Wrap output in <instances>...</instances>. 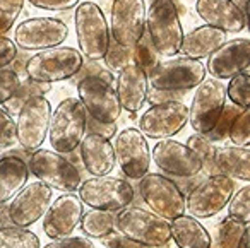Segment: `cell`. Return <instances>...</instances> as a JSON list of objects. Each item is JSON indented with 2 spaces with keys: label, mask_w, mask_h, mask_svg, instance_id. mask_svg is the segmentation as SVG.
I'll use <instances>...</instances> for the list:
<instances>
[{
  "label": "cell",
  "mask_w": 250,
  "mask_h": 248,
  "mask_svg": "<svg viewBox=\"0 0 250 248\" xmlns=\"http://www.w3.org/2000/svg\"><path fill=\"white\" fill-rule=\"evenodd\" d=\"M113 151L115 161L127 178L141 180L146 173H149L151 149L147 139L139 128H124L115 137Z\"/></svg>",
  "instance_id": "obj_15"
},
{
  "label": "cell",
  "mask_w": 250,
  "mask_h": 248,
  "mask_svg": "<svg viewBox=\"0 0 250 248\" xmlns=\"http://www.w3.org/2000/svg\"><path fill=\"white\" fill-rule=\"evenodd\" d=\"M86 130L91 132V134L103 135V137H106V139H111L115 134H117L115 124H101V122L93 120L91 117L86 118Z\"/></svg>",
  "instance_id": "obj_49"
},
{
  "label": "cell",
  "mask_w": 250,
  "mask_h": 248,
  "mask_svg": "<svg viewBox=\"0 0 250 248\" xmlns=\"http://www.w3.org/2000/svg\"><path fill=\"white\" fill-rule=\"evenodd\" d=\"M250 40L235 38L223 43L216 52L208 57L206 72L212 79H231L236 74H249L250 76Z\"/></svg>",
  "instance_id": "obj_20"
},
{
  "label": "cell",
  "mask_w": 250,
  "mask_h": 248,
  "mask_svg": "<svg viewBox=\"0 0 250 248\" xmlns=\"http://www.w3.org/2000/svg\"><path fill=\"white\" fill-rule=\"evenodd\" d=\"M226 104V87L218 79H204L195 89L188 108V122L195 134H208Z\"/></svg>",
  "instance_id": "obj_12"
},
{
  "label": "cell",
  "mask_w": 250,
  "mask_h": 248,
  "mask_svg": "<svg viewBox=\"0 0 250 248\" xmlns=\"http://www.w3.org/2000/svg\"><path fill=\"white\" fill-rule=\"evenodd\" d=\"M144 204L167 221L185 214V195L180 186L160 173H146L139 182Z\"/></svg>",
  "instance_id": "obj_10"
},
{
  "label": "cell",
  "mask_w": 250,
  "mask_h": 248,
  "mask_svg": "<svg viewBox=\"0 0 250 248\" xmlns=\"http://www.w3.org/2000/svg\"><path fill=\"white\" fill-rule=\"evenodd\" d=\"M74 26L79 43V52L87 60L100 62L110 46V26L103 11L94 2H79L74 12Z\"/></svg>",
  "instance_id": "obj_3"
},
{
  "label": "cell",
  "mask_w": 250,
  "mask_h": 248,
  "mask_svg": "<svg viewBox=\"0 0 250 248\" xmlns=\"http://www.w3.org/2000/svg\"><path fill=\"white\" fill-rule=\"evenodd\" d=\"M81 229L86 234V238H104L115 231V214L110 210L91 209L83 214L81 217Z\"/></svg>",
  "instance_id": "obj_29"
},
{
  "label": "cell",
  "mask_w": 250,
  "mask_h": 248,
  "mask_svg": "<svg viewBox=\"0 0 250 248\" xmlns=\"http://www.w3.org/2000/svg\"><path fill=\"white\" fill-rule=\"evenodd\" d=\"M79 74H81V79H83V77H96V79H101L108 84H115V77H113V74H111V70L100 65V63L94 62V60H89L87 63H83Z\"/></svg>",
  "instance_id": "obj_44"
},
{
  "label": "cell",
  "mask_w": 250,
  "mask_h": 248,
  "mask_svg": "<svg viewBox=\"0 0 250 248\" xmlns=\"http://www.w3.org/2000/svg\"><path fill=\"white\" fill-rule=\"evenodd\" d=\"M84 214V204L76 193L57 197L43 214V231L48 238H62L72 234Z\"/></svg>",
  "instance_id": "obj_21"
},
{
  "label": "cell",
  "mask_w": 250,
  "mask_h": 248,
  "mask_svg": "<svg viewBox=\"0 0 250 248\" xmlns=\"http://www.w3.org/2000/svg\"><path fill=\"white\" fill-rule=\"evenodd\" d=\"M226 41H228V33L208 24L199 26V28L188 31L187 35H184L178 53H182L187 59L201 60L204 57H209L212 52H216Z\"/></svg>",
  "instance_id": "obj_25"
},
{
  "label": "cell",
  "mask_w": 250,
  "mask_h": 248,
  "mask_svg": "<svg viewBox=\"0 0 250 248\" xmlns=\"http://www.w3.org/2000/svg\"><path fill=\"white\" fill-rule=\"evenodd\" d=\"M28 169L50 188L62 190V192H76L83 183L81 171L76 168V165L63 154L50 149L40 147L31 152Z\"/></svg>",
  "instance_id": "obj_8"
},
{
  "label": "cell",
  "mask_w": 250,
  "mask_h": 248,
  "mask_svg": "<svg viewBox=\"0 0 250 248\" xmlns=\"http://www.w3.org/2000/svg\"><path fill=\"white\" fill-rule=\"evenodd\" d=\"M19 84H21V77L12 67L0 69V104H4L18 91Z\"/></svg>",
  "instance_id": "obj_42"
},
{
  "label": "cell",
  "mask_w": 250,
  "mask_h": 248,
  "mask_svg": "<svg viewBox=\"0 0 250 248\" xmlns=\"http://www.w3.org/2000/svg\"><path fill=\"white\" fill-rule=\"evenodd\" d=\"M104 248H146L143 245L136 243V241L129 240L127 236H124L118 231H111L110 234H106L104 238H101Z\"/></svg>",
  "instance_id": "obj_46"
},
{
  "label": "cell",
  "mask_w": 250,
  "mask_h": 248,
  "mask_svg": "<svg viewBox=\"0 0 250 248\" xmlns=\"http://www.w3.org/2000/svg\"><path fill=\"white\" fill-rule=\"evenodd\" d=\"M184 91H160L149 87L147 89V100L151 104H161V103H170V101H182Z\"/></svg>",
  "instance_id": "obj_48"
},
{
  "label": "cell",
  "mask_w": 250,
  "mask_h": 248,
  "mask_svg": "<svg viewBox=\"0 0 250 248\" xmlns=\"http://www.w3.org/2000/svg\"><path fill=\"white\" fill-rule=\"evenodd\" d=\"M187 145L201 159L202 171H206L208 175H214V154H216L214 144L204 134H194L188 137Z\"/></svg>",
  "instance_id": "obj_32"
},
{
  "label": "cell",
  "mask_w": 250,
  "mask_h": 248,
  "mask_svg": "<svg viewBox=\"0 0 250 248\" xmlns=\"http://www.w3.org/2000/svg\"><path fill=\"white\" fill-rule=\"evenodd\" d=\"M84 63L83 53L72 46H55L36 52L24 65L26 77L36 83L53 84L72 79Z\"/></svg>",
  "instance_id": "obj_1"
},
{
  "label": "cell",
  "mask_w": 250,
  "mask_h": 248,
  "mask_svg": "<svg viewBox=\"0 0 250 248\" xmlns=\"http://www.w3.org/2000/svg\"><path fill=\"white\" fill-rule=\"evenodd\" d=\"M214 175H225L235 180H250V149L226 145L216 149Z\"/></svg>",
  "instance_id": "obj_27"
},
{
  "label": "cell",
  "mask_w": 250,
  "mask_h": 248,
  "mask_svg": "<svg viewBox=\"0 0 250 248\" xmlns=\"http://www.w3.org/2000/svg\"><path fill=\"white\" fill-rule=\"evenodd\" d=\"M236 5L240 7V11L243 12L245 16H249V0H233Z\"/></svg>",
  "instance_id": "obj_52"
},
{
  "label": "cell",
  "mask_w": 250,
  "mask_h": 248,
  "mask_svg": "<svg viewBox=\"0 0 250 248\" xmlns=\"http://www.w3.org/2000/svg\"><path fill=\"white\" fill-rule=\"evenodd\" d=\"M104 62H106L108 70H117V72H120L125 65H129V63L134 62L132 48L120 46L118 43H115L113 40H111L106 55H104Z\"/></svg>",
  "instance_id": "obj_40"
},
{
  "label": "cell",
  "mask_w": 250,
  "mask_h": 248,
  "mask_svg": "<svg viewBox=\"0 0 250 248\" xmlns=\"http://www.w3.org/2000/svg\"><path fill=\"white\" fill-rule=\"evenodd\" d=\"M132 53H134V63H137L146 74L161 60L146 31L141 36L139 41L132 46Z\"/></svg>",
  "instance_id": "obj_35"
},
{
  "label": "cell",
  "mask_w": 250,
  "mask_h": 248,
  "mask_svg": "<svg viewBox=\"0 0 250 248\" xmlns=\"http://www.w3.org/2000/svg\"><path fill=\"white\" fill-rule=\"evenodd\" d=\"M235 193V180L225 175H209L188 190L185 195V210L197 219L216 216L228 206Z\"/></svg>",
  "instance_id": "obj_9"
},
{
  "label": "cell",
  "mask_w": 250,
  "mask_h": 248,
  "mask_svg": "<svg viewBox=\"0 0 250 248\" xmlns=\"http://www.w3.org/2000/svg\"><path fill=\"white\" fill-rule=\"evenodd\" d=\"M79 154L83 166L91 173V176L110 175L117 166L115 161L113 144L110 139L98 134H84L83 141L79 144Z\"/></svg>",
  "instance_id": "obj_24"
},
{
  "label": "cell",
  "mask_w": 250,
  "mask_h": 248,
  "mask_svg": "<svg viewBox=\"0 0 250 248\" xmlns=\"http://www.w3.org/2000/svg\"><path fill=\"white\" fill-rule=\"evenodd\" d=\"M118 233L146 248H161L171 240L167 219L144 207H125L115 216Z\"/></svg>",
  "instance_id": "obj_2"
},
{
  "label": "cell",
  "mask_w": 250,
  "mask_h": 248,
  "mask_svg": "<svg viewBox=\"0 0 250 248\" xmlns=\"http://www.w3.org/2000/svg\"><path fill=\"white\" fill-rule=\"evenodd\" d=\"M29 176L28 163L18 156L0 159V204H5L26 185Z\"/></svg>",
  "instance_id": "obj_28"
},
{
  "label": "cell",
  "mask_w": 250,
  "mask_h": 248,
  "mask_svg": "<svg viewBox=\"0 0 250 248\" xmlns=\"http://www.w3.org/2000/svg\"><path fill=\"white\" fill-rule=\"evenodd\" d=\"M52 104L45 96H35L19 110L16 122L18 142L29 154L40 149L48 135Z\"/></svg>",
  "instance_id": "obj_13"
},
{
  "label": "cell",
  "mask_w": 250,
  "mask_h": 248,
  "mask_svg": "<svg viewBox=\"0 0 250 248\" xmlns=\"http://www.w3.org/2000/svg\"><path fill=\"white\" fill-rule=\"evenodd\" d=\"M115 84H117L115 91H117L122 110L129 113H137L147 100V89H149L147 74L137 63L132 62L118 72Z\"/></svg>",
  "instance_id": "obj_23"
},
{
  "label": "cell",
  "mask_w": 250,
  "mask_h": 248,
  "mask_svg": "<svg viewBox=\"0 0 250 248\" xmlns=\"http://www.w3.org/2000/svg\"><path fill=\"white\" fill-rule=\"evenodd\" d=\"M50 204H52V188L46 183L40 180L26 183L7 206L11 223L14 226L29 227L38 219H42Z\"/></svg>",
  "instance_id": "obj_18"
},
{
  "label": "cell",
  "mask_w": 250,
  "mask_h": 248,
  "mask_svg": "<svg viewBox=\"0 0 250 248\" xmlns=\"http://www.w3.org/2000/svg\"><path fill=\"white\" fill-rule=\"evenodd\" d=\"M11 217H9V210L5 204H0V227L11 226Z\"/></svg>",
  "instance_id": "obj_50"
},
{
  "label": "cell",
  "mask_w": 250,
  "mask_h": 248,
  "mask_svg": "<svg viewBox=\"0 0 250 248\" xmlns=\"http://www.w3.org/2000/svg\"><path fill=\"white\" fill-rule=\"evenodd\" d=\"M26 2H29L36 9H43V11L62 12V11L74 9L81 0H26Z\"/></svg>",
  "instance_id": "obj_45"
},
{
  "label": "cell",
  "mask_w": 250,
  "mask_h": 248,
  "mask_svg": "<svg viewBox=\"0 0 250 248\" xmlns=\"http://www.w3.org/2000/svg\"><path fill=\"white\" fill-rule=\"evenodd\" d=\"M69 36V28L63 21L55 18H29L19 22L14 29L16 46L26 52L60 46Z\"/></svg>",
  "instance_id": "obj_14"
},
{
  "label": "cell",
  "mask_w": 250,
  "mask_h": 248,
  "mask_svg": "<svg viewBox=\"0 0 250 248\" xmlns=\"http://www.w3.org/2000/svg\"><path fill=\"white\" fill-rule=\"evenodd\" d=\"M240 113H242V108L235 106V104H225V108H223L216 125L212 127L211 132L206 134V137L211 142L225 141V139L228 137V132H229V127H231L233 120H235Z\"/></svg>",
  "instance_id": "obj_37"
},
{
  "label": "cell",
  "mask_w": 250,
  "mask_h": 248,
  "mask_svg": "<svg viewBox=\"0 0 250 248\" xmlns=\"http://www.w3.org/2000/svg\"><path fill=\"white\" fill-rule=\"evenodd\" d=\"M206 65L201 60L187 57H171L160 60L147 72V84L160 91H188L206 79Z\"/></svg>",
  "instance_id": "obj_6"
},
{
  "label": "cell",
  "mask_w": 250,
  "mask_h": 248,
  "mask_svg": "<svg viewBox=\"0 0 250 248\" xmlns=\"http://www.w3.org/2000/svg\"><path fill=\"white\" fill-rule=\"evenodd\" d=\"M87 113L77 98H65L52 113L48 141L59 154H70L79 147L86 134Z\"/></svg>",
  "instance_id": "obj_4"
},
{
  "label": "cell",
  "mask_w": 250,
  "mask_h": 248,
  "mask_svg": "<svg viewBox=\"0 0 250 248\" xmlns=\"http://www.w3.org/2000/svg\"><path fill=\"white\" fill-rule=\"evenodd\" d=\"M48 91H52V84H45V83H36L26 77L24 81H21L18 91L2 104L5 111H9L11 115H18L19 110L28 103L31 98L35 96H45Z\"/></svg>",
  "instance_id": "obj_30"
},
{
  "label": "cell",
  "mask_w": 250,
  "mask_h": 248,
  "mask_svg": "<svg viewBox=\"0 0 250 248\" xmlns=\"http://www.w3.org/2000/svg\"><path fill=\"white\" fill-rule=\"evenodd\" d=\"M228 137L233 145L236 147H249L250 144V111L242 110V113L233 120L229 127Z\"/></svg>",
  "instance_id": "obj_38"
},
{
  "label": "cell",
  "mask_w": 250,
  "mask_h": 248,
  "mask_svg": "<svg viewBox=\"0 0 250 248\" xmlns=\"http://www.w3.org/2000/svg\"><path fill=\"white\" fill-rule=\"evenodd\" d=\"M146 31L144 0H113L111 2L110 36L115 43L132 48Z\"/></svg>",
  "instance_id": "obj_16"
},
{
  "label": "cell",
  "mask_w": 250,
  "mask_h": 248,
  "mask_svg": "<svg viewBox=\"0 0 250 248\" xmlns=\"http://www.w3.org/2000/svg\"><path fill=\"white\" fill-rule=\"evenodd\" d=\"M77 100L93 120L101 124H115L120 118L122 106L113 84L96 77H83L77 83Z\"/></svg>",
  "instance_id": "obj_11"
},
{
  "label": "cell",
  "mask_w": 250,
  "mask_h": 248,
  "mask_svg": "<svg viewBox=\"0 0 250 248\" xmlns=\"http://www.w3.org/2000/svg\"><path fill=\"white\" fill-rule=\"evenodd\" d=\"M26 0H0V36L11 31L14 22L21 16Z\"/></svg>",
  "instance_id": "obj_39"
},
{
  "label": "cell",
  "mask_w": 250,
  "mask_h": 248,
  "mask_svg": "<svg viewBox=\"0 0 250 248\" xmlns=\"http://www.w3.org/2000/svg\"><path fill=\"white\" fill-rule=\"evenodd\" d=\"M228 204H229L228 216L231 217V219L249 226L250 224V185H249V182H245V185H243L238 192L233 193Z\"/></svg>",
  "instance_id": "obj_34"
},
{
  "label": "cell",
  "mask_w": 250,
  "mask_h": 248,
  "mask_svg": "<svg viewBox=\"0 0 250 248\" xmlns=\"http://www.w3.org/2000/svg\"><path fill=\"white\" fill-rule=\"evenodd\" d=\"M195 11L206 24L225 33H240L247 28V16L233 0H197Z\"/></svg>",
  "instance_id": "obj_22"
},
{
  "label": "cell",
  "mask_w": 250,
  "mask_h": 248,
  "mask_svg": "<svg viewBox=\"0 0 250 248\" xmlns=\"http://www.w3.org/2000/svg\"><path fill=\"white\" fill-rule=\"evenodd\" d=\"M168 224H170V236L178 248H211V234L202 226L201 221H197V217L182 214Z\"/></svg>",
  "instance_id": "obj_26"
},
{
  "label": "cell",
  "mask_w": 250,
  "mask_h": 248,
  "mask_svg": "<svg viewBox=\"0 0 250 248\" xmlns=\"http://www.w3.org/2000/svg\"><path fill=\"white\" fill-rule=\"evenodd\" d=\"M147 36L160 57H175L180 52L184 29L173 0H154L146 14Z\"/></svg>",
  "instance_id": "obj_5"
},
{
  "label": "cell",
  "mask_w": 250,
  "mask_h": 248,
  "mask_svg": "<svg viewBox=\"0 0 250 248\" xmlns=\"http://www.w3.org/2000/svg\"><path fill=\"white\" fill-rule=\"evenodd\" d=\"M0 248H42V243L31 229L11 224L0 227Z\"/></svg>",
  "instance_id": "obj_31"
},
{
  "label": "cell",
  "mask_w": 250,
  "mask_h": 248,
  "mask_svg": "<svg viewBox=\"0 0 250 248\" xmlns=\"http://www.w3.org/2000/svg\"><path fill=\"white\" fill-rule=\"evenodd\" d=\"M151 161L168 175L190 178L202 171V163L187 144L173 139H161L151 152Z\"/></svg>",
  "instance_id": "obj_19"
},
{
  "label": "cell",
  "mask_w": 250,
  "mask_h": 248,
  "mask_svg": "<svg viewBox=\"0 0 250 248\" xmlns=\"http://www.w3.org/2000/svg\"><path fill=\"white\" fill-rule=\"evenodd\" d=\"M79 199L91 209L117 212L129 207L134 200V186L118 176H91L81 183Z\"/></svg>",
  "instance_id": "obj_7"
},
{
  "label": "cell",
  "mask_w": 250,
  "mask_h": 248,
  "mask_svg": "<svg viewBox=\"0 0 250 248\" xmlns=\"http://www.w3.org/2000/svg\"><path fill=\"white\" fill-rule=\"evenodd\" d=\"M16 144H18L16 122L9 111L0 106V149L14 147Z\"/></svg>",
  "instance_id": "obj_41"
},
{
  "label": "cell",
  "mask_w": 250,
  "mask_h": 248,
  "mask_svg": "<svg viewBox=\"0 0 250 248\" xmlns=\"http://www.w3.org/2000/svg\"><path fill=\"white\" fill-rule=\"evenodd\" d=\"M236 248H250V227L249 226H245V229H243Z\"/></svg>",
  "instance_id": "obj_51"
},
{
  "label": "cell",
  "mask_w": 250,
  "mask_h": 248,
  "mask_svg": "<svg viewBox=\"0 0 250 248\" xmlns=\"http://www.w3.org/2000/svg\"><path fill=\"white\" fill-rule=\"evenodd\" d=\"M243 229H245V224L231 219L229 216L225 217V219L219 223L218 234H216L218 248H236Z\"/></svg>",
  "instance_id": "obj_36"
},
{
  "label": "cell",
  "mask_w": 250,
  "mask_h": 248,
  "mask_svg": "<svg viewBox=\"0 0 250 248\" xmlns=\"http://www.w3.org/2000/svg\"><path fill=\"white\" fill-rule=\"evenodd\" d=\"M18 57V46L11 38L0 36V69L9 67Z\"/></svg>",
  "instance_id": "obj_47"
},
{
  "label": "cell",
  "mask_w": 250,
  "mask_h": 248,
  "mask_svg": "<svg viewBox=\"0 0 250 248\" xmlns=\"http://www.w3.org/2000/svg\"><path fill=\"white\" fill-rule=\"evenodd\" d=\"M226 98H229L235 106L247 110L250 106V76L249 74H236L229 79L226 87Z\"/></svg>",
  "instance_id": "obj_33"
},
{
  "label": "cell",
  "mask_w": 250,
  "mask_h": 248,
  "mask_svg": "<svg viewBox=\"0 0 250 248\" xmlns=\"http://www.w3.org/2000/svg\"><path fill=\"white\" fill-rule=\"evenodd\" d=\"M43 248H94L91 238L86 236H62V238H53L50 243H46Z\"/></svg>",
  "instance_id": "obj_43"
},
{
  "label": "cell",
  "mask_w": 250,
  "mask_h": 248,
  "mask_svg": "<svg viewBox=\"0 0 250 248\" xmlns=\"http://www.w3.org/2000/svg\"><path fill=\"white\" fill-rule=\"evenodd\" d=\"M188 124V106L182 101L151 104L139 118V130L149 139H170Z\"/></svg>",
  "instance_id": "obj_17"
}]
</instances>
